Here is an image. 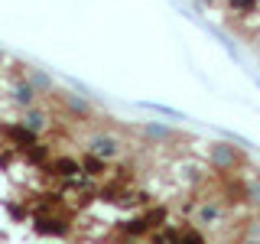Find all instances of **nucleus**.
I'll use <instances>...</instances> for the list:
<instances>
[{
  "label": "nucleus",
  "instance_id": "1",
  "mask_svg": "<svg viewBox=\"0 0 260 244\" xmlns=\"http://www.w3.org/2000/svg\"><path fill=\"white\" fill-rule=\"evenodd\" d=\"M7 143L16 146V150H29L32 143H39L36 140V130L26 127V124H10L7 127Z\"/></svg>",
  "mask_w": 260,
  "mask_h": 244
},
{
  "label": "nucleus",
  "instance_id": "2",
  "mask_svg": "<svg viewBox=\"0 0 260 244\" xmlns=\"http://www.w3.org/2000/svg\"><path fill=\"white\" fill-rule=\"evenodd\" d=\"M49 173L62 176V179H75L81 176L85 169H81V160H72V157H52L49 160Z\"/></svg>",
  "mask_w": 260,
  "mask_h": 244
},
{
  "label": "nucleus",
  "instance_id": "3",
  "mask_svg": "<svg viewBox=\"0 0 260 244\" xmlns=\"http://www.w3.org/2000/svg\"><path fill=\"white\" fill-rule=\"evenodd\" d=\"M81 169H85V176H104L108 173V163H104V157H98V153H85L81 157Z\"/></svg>",
  "mask_w": 260,
  "mask_h": 244
},
{
  "label": "nucleus",
  "instance_id": "4",
  "mask_svg": "<svg viewBox=\"0 0 260 244\" xmlns=\"http://www.w3.org/2000/svg\"><path fill=\"white\" fill-rule=\"evenodd\" d=\"M36 231L39 234H69V225H65L62 218H39Z\"/></svg>",
  "mask_w": 260,
  "mask_h": 244
},
{
  "label": "nucleus",
  "instance_id": "5",
  "mask_svg": "<svg viewBox=\"0 0 260 244\" xmlns=\"http://www.w3.org/2000/svg\"><path fill=\"white\" fill-rule=\"evenodd\" d=\"M169 244H205L195 228H182V231H169Z\"/></svg>",
  "mask_w": 260,
  "mask_h": 244
},
{
  "label": "nucleus",
  "instance_id": "6",
  "mask_svg": "<svg viewBox=\"0 0 260 244\" xmlns=\"http://www.w3.org/2000/svg\"><path fill=\"white\" fill-rule=\"evenodd\" d=\"M23 153H26V160L32 163V166H43V163L52 160V157H49V146H46V143H32L29 150H23Z\"/></svg>",
  "mask_w": 260,
  "mask_h": 244
},
{
  "label": "nucleus",
  "instance_id": "7",
  "mask_svg": "<svg viewBox=\"0 0 260 244\" xmlns=\"http://www.w3.org/2000/svg\"><path fill=\"white\" fill-rule=\"evenodd\" d=\"M16 101L32 108V104H36V85H32V81H20V85H16Z\"/></svg>",
  "mask_w": 260,
  "mask_h": 244
},
{
  "label": "nucleus",
  "instance_id": "8",
  "mask_svg": "<svg viewBox=\"0 0 260 244\" xmlns=\"http://www.w3.org/2000/svg\"><path fill=\"white\" fill-rule=\"evenodd\" d=\"M228 7H231L234 13H241V16H250L260 7V0H228Z\"/></svg>",
  "mask_w": 260,
  "mask_h": 244
},
{
  "label": "nucleus",
  "instance_id": "9",
  "mask_svg": "<svg viewBox=\"0 0 260 244\" xmlns=\"http://www.w3.org/2000/svg\"><path fill=\"white\" fill-rule=\"evenodd\" d=\"M91 150L98 153V157H114V150H117V143H114V140H108V137H98Z\"/></svg>",
  "mask_w": 260,
  "mask_h": 244
},
{
  "label": "nucleus",
  "instance_id": "10",
  "mask_svg": "<svg viewBox=\"0 0 260 244\" xmlns=\"http://www.w3.org/2000/svg\"><path fill=\"white\" fill-rule=\"evenodd\" d=\"M23 124H26V127H32V130H39V127L46 124V117H43V114H39V111H29V114H26V120H23Z\"/></svg>",
  "mask_w": 260,
  "mask_h": 244
},
{
  "label": "nucleus",
  "instance_id": "11",
  "mask_svg": "<svg viewBox=\"0 0 260 244\" xmlns=\"http://www.w3.org/2000/svg\"><path fill=\"white\" fill-rule=\"evenodd\" d=\"M0 62H4V52H0Z\"/></svg>",
  "mask_w": 260,
  "mask_h": 244
}]
</instances>
